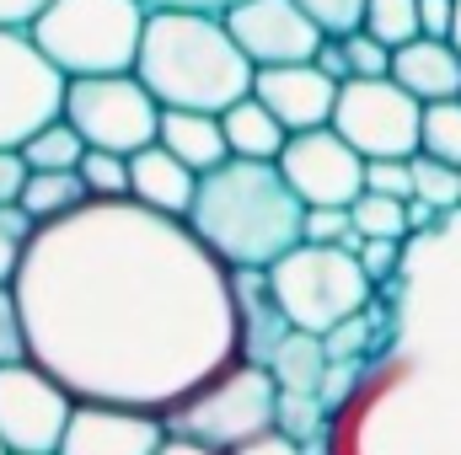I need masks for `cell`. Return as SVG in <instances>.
<instances>
[{"mask_svg": "<svg viewBox=\"0 0 461 455\" xmlns=\"http://www.w3.org/2000/svg\"><path fill=\"white\" fill-rule=\"evenodd\" d=\"M32 359L76 397L177 413L241 359L236 273L188 220L86 199L38 226L16 273Z\"/></svg>", "mask_w": 461, "mask_h": 455, "instance_id": "obj_1", "label": "cell"}, {"mask_svg": "<svg viewBox=\"0 0 461 455\" xmlns=\"http://www.w3.org/2000/svg\"><path fill=\"white\" fill-rule=\"evenodd\" d=\"M370 322L359 380L328 418L333 455H461V210L408 236Z\"/></svg>", "mask_w": 461, "mask_h": 455, "instance_id": "obj_2", "label": "cell"}, {"mask_svg": "<svg viewBox=\"0 0 461 455\" xmlns=\"http://www.w3.org/2000/svg\"><path fill=\"white\" fill-rule=\"evenodd\" d=\"M188 226L226 268H274L306 241V199L285 183L279 161H241L199 177Z\"/></svg>", "mask_w": 461, "mask_h": 455, "instance_id": "obj_3", "label": "cell"}, {"mask_svg": "<svg viewBox=\"0 0 461 455\" xmlns=\"http://www.w3.org/2000/svg\"><path fill=\"white\" fill-rule=\"evenodd\" d=\"M134 76L150 86V97L161 108L226 113L230 103L252 97L258 65L230 38L226 16H215V11H150Z\"/></svg>", "mask_w": 461, "mask_h": 455, "instance_id": "obj_4", "label": "cell"}, {"mask_svg": "<svg viewBox=\"0 0 461 455\" xmlns=\"http://www.w3.org/2000/svg\"><path fill=\"white\" fill-rule=\"evenodd\" d=\"M150 5L145 0H49L27 32L70 76H129L140 65Z\"/></svg>", "mask_w": 461, "mask_h": 455, "instance_id": "obj_5", "label": "cell"}, {"mask_svg": "<svg viewBox=\"0 0 461 455\" xmlns=\"http://www.w3.org/2000/svg\"><path fill=\"white\" fill-rule=\"evenodd\" d=\"M268 279H274V295H279L290 327L317 333V338L344 327L348 317L370 311V300H375V279L365 273L359 252H344V246L301 241L295 252H285L268 268Z\"/></svg>", "mask_w": 461, "mask_h": 455, "instance_id": "obj_6", "label": "cell"}, {"mask_svg": "<svg viewBox=\"0 0 461 455\" xmlns=\"http://www.w3.org/2000/svg\"><path fill=\"white\" fill-rule=\"evenodd\" d=\"M167 429L183 440H199L210 451H236L268 429H279V380L268 364L236 359L226 375H215L204 391H194L177 413H167Z\"/></svg>", "mask_w": 461, "mask_h": 455, "instance_id": "obj_7", "label": "cell"}, {"mask_svg": "<svg viewBox=\"0 0 461 455\" xmlns=\"http://www.w3.org/2000/svg\"><path fill=\"white\" fill-rule=\"evenodd\" d=\"M161 103L150 97V86L129 70V76H81L70 81L65 118L86 134L92 150H113V156H140L145 145L161 139Z\"/></svg>", "mask_w": 461, "mask_h": 455, "instance_id": "obj_8", "label": "cell"}, {"mask_svg": "<svg viewBox=\"0 0 461 455\" xmlns=\"http://www.w3.org/2000/svg\"><path fill=\"white\" fill-rule=\"evenodd\" d=\"M70 76L32 43L27 27H0V150H22L43 123L65 118Z\"/></svg>", "mask_w": 461, "mask_h": 455, "instance_id": "obj_9", "label": "cell"}, {"mask_svg": "<svg viewBox=\"0 0 461 455\" xmlns=\"http://www.w3.org/2000/svg\"><path fill=\"white\" fill-rule=\"evenodd\" d=\"M333 129L365 161H413L424 150V103L402 92L392 76L381 81H344Z\"/></svg>", "mask_w": 461, "mask_h": 455, "instance_id": "obj_10", "label": "cell"}, {"mask_svg": "<svg viewBox=\"0 0 461 455\" xmlns=\"http://www.w3.org/2000/svg\"><path fill=\"white\" fill-rule=\"evenodd\" d=\"M76 397L38 364H0V445L11 455H59L76 418Z\"/></svg>", "mask_w": 461, "mask_h": 455, "instance_id": "obj_11", "label": "cell"}, {"mask_svg": "<svg viewBox=\"0 0 461 455\" xmlns=\"http://www.w3.org/2000/svg\"><path fill=\"white\" fill-rule=\"evenodd\" d=\"M365 166L370 161L348 145L333 123L290 134V145L279 156V172L306 199V210H322V204L328 210H354V199L365 193Z\"/></svg>", "mask_w": 461, "mask_h": 455, "instance_id": "obj_12", "label": "cell"}, {"mask_svg": "<svg viewBox=\"0 0 461 455\" xmlns=\"http://www.w3.org/2000/svg\"><path fill=\"white\" fill-rule=\"evenodd\" d=\"M226 27L258 70L306 65V59H317V49L328 43V32L306 16L301 0H236L226 11Z\"/></svg>", "mask_w": 461, "mask_h": 455, "instance_id": "obj_13", "label": "cell"}, {"mask_svg": "<svg viewBox=\"0 0 461 455\" xmlns=\"http://www.w3.org/2000/svg\"><path fill=\"white\" fill-rule=\"evenodd\" d=\"M167 418L145 407H113V402H81L59 455H161Z\"/></svg>", "mask_w": 461, "mask_h": 455, "instance_id": "obj_14", "label": "cell"}, {"mask_svg": "<svg viewBox=\"0 0 461 455\" xmlns=\"http://www.w3.org/2000/svg\"><path fill=\"white\" fill-rule=\"evenodd\" d=\"M339 81L306 59V65H274V70H258L252 81V97L268 103L274 118L290 129V134H306V129H328L333 123V108H339Z\"/></svg>", "mask_w": 461, "mask_h": 455, "instance_id": "obj_15", "label": "cell"}, {"mask_svg": "<svg viewBox=\"0 0 461 455\" xmlns=\"http://www.w3.org/2000/svg\"><path fill=\"white\" fill-rule=\"evenodd\" d=\"M129 199H140L145 210H161L172 220H188V210L199 199V172L156 139L140 156H129Z\"/></svg>", "mask_w": 461, "mask_h": 455, "instance_id": "obj_16", "label": "cell"}, {"mask_svg": "<svg viewBox=\"0 0 461 455\" xmlns=\"http://www.w3.org/2000/svg\"><path fill=\"white\" fill-rule=\"evenodd\" d=\"M236 273V306H241V359L268 364L274 348L290 338V317L274 295L268 268H230Z\"/></svg>", "mask_w": 461, "mask_h": 455, "instance_id": "obj_17", "label": "cell"}, {"mask_svg": "<svg viewBox=\"0 0 461 455\" xmlns=\"http://www.w3.org/2000/svg\"><path fill=\"white\" fill-rule=\"evenodd\" d=\"M392 81L402 92H413L424 108L429 103H451L461 97V54L451 38H419L408 49L392 54Z\"/></svg>", "mask_w": 461, "mask_h": 455, "instance_id": "obj_18", "label": "cell"}, {"mask_svg": "<svg viewBox=\"0 0 461 455\" xmlns=\"http://www.w3.org/2000/svg\"><path fill=\"white\" fill-rule=\"evenodd\" d=\"M161 145H167L177 161H188L199 177L230 161V139H226L221 113H183V108H167V113H161Z\"/></svg>", "mask_w": 461, "mask_h": 455, "instance_id": "obj_19", "label": "cell"}, {"mask_svg": "<svg viewBox=\"0 0 461 455\" xmlns=\"http://www.w3.org/2000/svg\"><path fill=\"white\" fill-rule=\"evenodd\" d=\"M221 123H226L230 156H241V161H279L285 145H290V129L274 118L268 103H258V97L230 103L226 113H221Z\"/></svg>", "mask_w": 461, "mask_h": 455, "instance_id": "obj_20", "label": "cell"}, {"mask_svg": "<svg viewBox=\"0 0 461 455\" xmlns=\"http://www.w3.org/2000/svg\"><path fill=\"white\" fill-rule=\"evenodd\" d=\"M328 364H333L328 338H317V333H301V327H290V338L279 343V348H274V359H268V370H274L279 391H317V397H322Z\"/></svg>", "mask_w": 461, "mask_h": 455, "instance_id": "obj_21", "label": "cell"}, {"mask_svg": "<svg viewBox=\"0 0 461 455\" xmlns=\"http://www.w3.org/2000/svg\"><path fill=\"white\" fill-rule=\"evenodd\" d=\"M86 199H92V193H86L81 172H32V177H27V193H22V210H27L38 226H54V220H65V215H76Z\"/></svg>", "mask_w": 461, "mask_h": 455, "instance_id": "obj_22", "label": "cell"}, {"mask_svg": "<svg viewBox=\"0 0 461 455\" xmlns=\"http://www.w3.org/2000/svg\"><path fill=\"white\" fill-rule=\"evenodd\" d=\"M86 134L70 123V118H54V123H43L27 145H22V156H27V166L32 172H81V161H86Z\"/></svg>", "mask_w": 461, "mask_h": 455, "instance_id": "obj_23", "label": "cell"}, {"mask_svg": "<svg viewBox=\"0 0 461 455\" xmlns=\"http://www.w3.org/2000/svg\"><path fill=\"white\" fill-rule=\"evenodd\" d=\"M408 204L413 199H386V193H359L354 199V230L365 241H408L413 236V220H408Z\"/></svg>", "mask_w": 461, "mask_h": 455, "instance_id": "obj_24", "label": "cell"}, {"mask_svg": "<svg viewBox=\"0 0 461 455\" xmlns=\"http://www.w3.org/2000/svg\"><path fill=\"white\" fill-rule=\"evenodd\" d=\"M365 32H375L386 49H408L424 38V22H419V0H370L365 5Z\"/></svg>", "mask_w": 461, "mask_h": 455, "instance_id": "obj_25", "label": "cell"}, {"mask_svg": "<svg viewBox=\"0 0 461 455\" xmlns=\"http://www.w3.org/2000/svg\"><path fill=\"white\" fill-rule=\"evenodd\" d=\"M413 199H424V204H435L440 215H451L461 210V166L451 161H435V156H413Z\"/></svg>", "mask_w": 461, "mask_h": 455, "instance_id": "obj_26", "label": "cell"}, {"mask_svg": "<svg viewBox=\"0 0 461 455\" xmlns=\"http://www.w3.org/2000/svg\"><path fill=\"white\" fill-rule=\"evenodd\" d=\"M32 236H38V220L22 204H0V284H16Z\"/></svg>", "mask_w": 461, "mask_h": 455, "instance_id": "obj_27", "label": "cell"}, {"mask_svg": "<svg viewBox=\"0 0 461 455\" xmlns=\"http://www.w3.org/2000/svg\"><path fill=\"white\" fill-rule=\"evenodd\" d=\"M328 402L317 397V391H279V429L290 434V440H317V434H328Z\"/></svg>", "mask_w": 461, "mask_h": 455, "instance_id": "obj_28", "label": "cell"}, {"mask_svg": "<svg viewBox=\"0 0 461 455\" xmlns=\"http://www.w3.org/2000/svg\"><path fill=\"white\" fill-rule=\"evenodd\" d=\"M424 156L461 166V97L424 108Z\"/></svg>", "mask_w": 461, "mask_h": 455, "instance_id": "obj_29", "label": "cell"}, {"mask_svg": "<svg viewBox=\"0 0 461 455\" xmlns=\"http://www.w3.org/2000/svg\"><path fill=\"white\" fill-rule=\"evenodd\" d=\"M81 183H86L92 199H129V156L86 150V161H81Z\"/></svg>", "mask_w": 461, "mask_h": 455, "instance_id": "obj_30", "label": "cell"}, {"mask_svg": "<svg viewBox=\"0 0 461 455\" xmlns=\"http://www.w3.org/2000/svg\"><path fill=\"white\" fill-rule=\"evenodd\" d=\"M22 359H32L27 317H22L16 284H0V364H22Z\"/></svg>", "mask_w": 461, "mask_h": 455, "instance_id": "obj_31", "label": "cell"}, {"mask_svg": "<svg viewBox=\"0 0 461 455\" xmlns=\"http://www.w3.org/2000/svg\"><path fill=\"white\" fill-rule=\"evenodd\" d=\"M344 49H348V70H354V81H381V76H392V54L397 49H386L375 32H348L344 38Z\"/></svg>", "mask_w": 461, "mask_h": 455, "instance_id": "obj_32", "label": "cell"}, {"mask_svg": "<svg viewBox=\"0 0 461 455\" xmlns=\"http://www.w3.org/2000/svg\"><path fill=\"white\" fill-rule=\"evenodd\" d=\"M301 5H306V16H312L328 38H348V32L365 27V5H370V0H301Z\"/></svg>", "mask_w": 461, "mask_h": 455, "instance_id": "obj_33", "label": "cell"}, {"mask_svg": "<svg viewBox=\"0 0 461 455\" xmlns=\"http://www.w3.org/2000/svg\"><path fill=\"white\" fill-rule=\"evenodd\" d=\"M365 193L413 199V161H370L365 166Z\"/></svg>", "mask_w": 461, "mask_h": 455, "instance_id": "obj_34", "label": "cell"}, {"mask_svg": "<svg viewBox=\"0 0 461 455\" xmlns=\"http://www.w3.org/2000/svg\"><path fill=\"white\" fill-rule=\"evenodd\" d=\"M402 252H408V241H365V246H359V263H365V273L375 279V290H381L386 279H397Z\"/></svg>", "mask_w": 461, "mask_h": 455, "instance_id": "obj_35", "label": "cell"}, {"mask_svg": "<svg viewBox=\"0 0 461 455\" xmlns=\"http://www.w3.org/2000/svg\"><path fill=\"white\" fill-rule=\"evenodd\" d=\"M27 177H32L27 156H22V150H0V204H22Z\"/></svg>", "mask_w": 461, "mask_h": 455, "instance_id": "obj_36", "label": "cell"}, {"mask_svg": "<svg viewBox=\"0 0 461 455\" xmlns=\"http://www.w3.org/2000/svg\"><path fill=\"white\" fill-rule=\"evenodd\" d=\"M424 38H451L456 32V0H419Z\"/></svg>", "mask_w": 461, "mask_h": 455, "instance_id": "obj_37", "label": "cell"}, {"mask_svg": "<svg viewBox=\"0 0 461 455\" xmlns=\"http://www.w3.org/2000/svg\"><path fill=\"white\" fill-rule=\"evenodd\" d=\"M230 455H306V445H301V440H290L285 429H268V434H258V440L236 445Z\"/></svg>", "mask_w": 461, "mask_h": 455, "instance_id": "obj_38", "label": "cell"}, {"mask_svg": "<svg viewBox=\"0 0 461 455\" xmlns=\"http://www.w3.org/2000/svg\"><path fill=\"white\" fill-rule=\"evenodd\" d=\"M317 65L344 86V81H354V70H348V49H344V38H328L322 49H317Z\"/></svg>", "mask_w": 461, "mask_h": 455, "instance_id": "obj_39", "label": "cell"}, {"mask_svg": "<svg viewBox=\"0 0 461 455\" xmlns=\"http://www.w3.org/2000/svg\"><path fill=\"white\" fill-rule=\"evenodd\" d=\"M49 0H0V27H27Z\"/></svg>", "mask_w": 461, "mask_h": 455, "instance_id": "obj_40", "label": "cell"}, {"mask_svg": "<svg viewBox=\"0 0 461 455\" xmlns=\"http://www.w3.org/2000/svg\"><path fill=\"white\" fill-rule=\"evenodd\" d=\"M150 11H215V16H226L236 0H145Z\"/></svg>", "mask_w": 461, "mask_h": 455, "instance_id": "obj_41", "label": "cell"}, {"mask_svg": "<svg viewBox=\"0 0 461 455\" xmlns=\"http://www.w3.org/2000/svg\"><path fill=\"white\" fill-rule=\"evenodd\" d=\"M161 455H226V451H210V445H199V440H183V434H167V445Z\"/></svg>", "mask_w": 461, "mask_h": 455, "instance_id": "obj_42", "label": "cell"}, {"mask_svg": "<svg viewBox=\"0 0 461 455\" xmlns=\"http://www.w3.org/2000/svg\"><path fill=\"white\" fill-rule=\"evenodd\" d=\"M451 43H456V54H461V0H456V32H451Z\"/></svg>", "mask_w": 461, "mask_h": 455, "instance_id": "obj_43", "label": "cell"}, {"mask_svg": "<svg viewBox=\"0 0 461 455\" xmlns=\"http://www.w3.org/2000/svg\"><path fill=\"white\" fill-rule=\"evenodd\" d=\"M0 455H11V451H5V445H0Z\"/></svg>", "mask_w": 461, "mask_h": 455, "instance_id": "obj_44", "label": "cell"}]
</instances>
